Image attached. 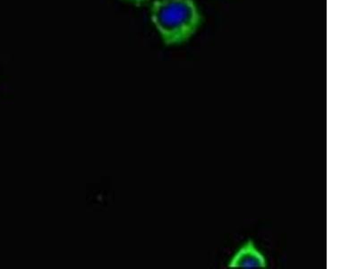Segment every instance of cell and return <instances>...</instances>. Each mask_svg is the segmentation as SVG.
I'll return each instance as SVG.
<instances>
[{"instance_id": "cell-2", "label": "cell", "mask_w": 358, "mask_h": 269, "mask_svg": "<svg viewBox=\"0 0 358 269\" xmlns=\"http://www.w3.org/2000/svg\"><path fill=\"white\" fill-rule=\"evenodd\" d=\"M229 268H267L268 261L266 256L255 245L252 240L248 242L236 249L234 255L230 258L228 263Z\"/></svg>"}, {"instance_id": "cell-1", "label": "cell", "mask_w": 358, "mask_h": 269, "mask_svg": "<svg viewBox=\"0 0 358 269\" xmlns=\"http://www.w3.org/2000/svg\"><path fill=\"white\" fill-rule=\"evenodd\" d=\"M151 18L168 45L189 40L201 22L199 8L194 0H155L151 8Z\"/></svg>"}, {"instance_id": "cell-3", "label": "cell", "mask_w": 358, "mask_h": 269, "mask_svg": "<svg viewBox=\"0 0 358 269\" xmlns=\"http://www.w3.org/2000/svg\"><path fill=\"white\" fill-rule=\"evenodd\" d=\"M122 1L136 6H143L149 4L152 0H122Z\"/></svg>"}]
</instances>
